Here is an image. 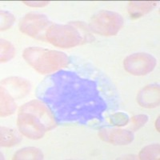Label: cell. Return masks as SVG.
<instances>
[{"label":"cell","mask_w":160,"mask_h":160,"mask_svg":"<svg viewBox=\"0 0 160 160\" xmlns=\"http://www.w3.org/2000/svg\"><path fill=\"white\" fill-rule=\"evenodd\" d=\"M25 61L40 74L47 75L68 67L70 58L65 53L42 48H28L22 53Z\"/></svg>","instance_id":"1"},{"label":"cell","mask_w":160,"mask_h":160,"mask_svg":"<svg viewBox=\"0 0 160 160\" xmlns=\"http://www.w3.org/2000/svg\"><path fill=\"white\" fill-rule=\"evenodd\" d=\"M79 25L52 24L45 35L46 41L60 48H71L85 42L86 37L79 30Z\"/></svg>","instance_id":"2"},{"label":"cell","mask_w":160,"mask_h":160,"mask_svg":"<svg viewBox=\"0 0 160 160\" xmlns=\"http://www.w3.org/2000/svg\"><path fill=\"white\" fill-rule=\"evenodd\" d=\"M124 20L118 13L100 11L91 18L89 28L93 32L102 36H113L123 27Z\"/></svg>","instance_id":"3"},{"label":"cell","mask_w":160,"mask_h":160,"mask_svg":"<svg viewBox=\"0 0 160 160\" xmlns=\"http://www.w3.org/2000/svg\"><path fill=\"white\" fill-rule=\"evenodd\" d=\"M51 25V22L45 15L29 13L20 20L18 27L23 34L37 39L46 40V32Z\"/></svg>","instance_id":"4"},{"label":"cell","mask_w":160,"mask_h":160,"mask_svg":"<svg viewBox=\"0 0 160 160\" xmlns=\"http://www.w3.org/2000/svg\"><path fill=\"white\" fill-rule=\"evenodd\" d=\"M157 60L148 53L139 52L129 55L124 59V68L128 73L136 76L149 74L155 69Z\"/></svg>","instance_id":"5"},{"label":"cell","mask_w":160,"mask_h":160,"mask_svg":"<svg viewBox=\"0 0 160 160\" xmlns=\"http://www.w3.org/2000/svg\"><path fill=\"white\" fill-rule=\"evenodd\" d=\"M17 124L20 132L31 139H40L48 131L38 117L27 111H18Z\"/></svg>","instance_id":"6"},{"label":"cell","mask_w":160,"mask_h":160,"mask_svg":"<svg viewBox=\"0 0 160 160\" xmlns=\"http://www.w3.org/2000/svg\"><path fill=\"white\" fill-rule=\"evenodd\" d=\"M19 111H27L35 115L42 121L48 131L52 130L56 126L55 115H53L52 111L48 106L39 100L35 99L27 102L20 108Z\"/></svg>","instance_id":"7"},{"label":"cell","mask_w":160,"mask_h":160,"mask_svg":"<svg viewBox=\"0 0 160 160\" xmlns=\"http://www.w3.org/2000/svg\"><path fill=\"white\" fill-rule=\"evenodd\" d=\"M98 136L102 141L113 145H128L134 140L131 131L117 128H102L98 131Z\"/></svg>","instance_id":"8"},{"label":"cell","mask_w":160,"mask_h":160,"mask_svg":"<svg viewBox=\"0 0 160 160\" xmlns=\"http://www.w3.org/2000/svg\"><path fill=\"white\" fill-rule=\"evenodd\" d=\"M1 87L14 98H22L28 95L31 91L30 82L19 77H10L2 79Z\"/></svg>","instance_id":"9"},{"label":"cell","mask_w":160,"mask_h":160,"mask_svg":"<svg viewBox=\"0 0 160 160\" xmlns=\"http://www.w3.org/2000/svg\"><path fill=\"white\" fill-rule=\"evenodd\" d=\"M159 85L151 84L142 88L137 95V102L145 108H154L159 105Z\"/></svg>","instance_id":"10"},{"label":"cell","mask_w":160,"mask_h":160,"mask_svg":"<svg viewBox=\"0 0 160 160\" xmlns=\"http://www.w3.org/2000/svg\"><path fill=\"white\" fill-rule=\"evenodd\" d=\"M158 3L156 1H131L128 2V11L131 18H138L153 11Z\"/></svg>","instance_id":"11"},{"label":"cell","mask_w":160,"mask_h":160,"mask_svg":"<svg viewBox=\"0 0 160 160\" xmlns=\"http://www.w3.org/2000/svg\"><path fill=\"white\" fill-rule=\"evenodd\" d=\"M22 140V136L15 129L8 128H1L0 143L4 148H11L19 143Z\"/></svg>","instance_id":"12"},{"label":"cell","mask_w":160,"mask_h":160,"mask_svg":"<svg viewBox=\"0 0 160 160\" xmlns=\"http://www.w3.org/2000/svg\"><path fill=\"white\" fill-rule=\"evenodd\" d=\"M16 108L15 98L1 87V117H7L14 114L16 111Z\"/></svg>","instance_id":"13"},{"label":"cell","mask_w":160,"mask_h":160,"mask_svg":"<svg viewBox=\"0 0 160 160\" xmlns=\"http://www.w3.org/2000/svg\"><path fill=\"white\" fill-rule=\"evenodd\" d=\"M43 154L42 151L36 148H25L17 151L13 159H42Z\"/></svg>","instance_id":"14"},{"label":"cell","mask_w":160,"mask_h":160,"mask_svg":"<svg viewBox=\"0 0 160 160\" xmlns=\"http://www.w3.org/2000/svg\"><path fill=\"white\" fill-rule=\"evenodd\" d=\"M160 146L158 143L151 144L142 148L138 154V158L142 160L159 159Z\"/></svg>","instance_id":"15"},{"label":"cell","mask_w":160,"mask_h":160,"mask_svg":"<svg viewBox=\"0 0 160 160\" xmlns=\"http://www.w3.org/2000/svg\"><path fill=\"white\" fill-rule=\"evenodd\" d=\"M15 55V47L8 40L1 39V55H0L1 62H8L11 58H14Z\"/></svg>","instance_id":"16"},{"label":"cell","mask_w":160,"mask_h":160,"mask_svg":"<svg viewBox=\"0 0 160 160\" xmlns=\"http://www.w3.org/2000/svg\"><path fill=\"white\" fill-rule=\"evenodd\" d=\"M108 120L111 125L116 127H123L128 125L130 121V118L126 113L116 112L111 115L108 118Z\"/></svg>","instance_id":"17"},{"label":"cell","mask_w":160,"mask_h":160,"mask_svg":"<svg viewBox=\"0 0 160 160\" xmlns=\"http://www.w3.org/2000/svg\"><path fill=\"white\" fill-rule=\"evenodd\" d=\"M1 15V31H6L11 28V26L14 24L15 21V16L7 11H1L0 12Z\"/></svg>","instance_id":"18"},{"label":"cell","mask_w":160,"mask_h":160,"mask_svg":"<svg viewBox=\"0 0 160 160\" xmlns=\"http://www.w3.org/2000/svg\"><path fill=\"white\" fill-rule=\"evenodd\" d=\"M148 116L147 115H138L133 116L131 122L133 124V131H137L143 127L148 121Z\"/></svg>","instance_id":"19"},{"label":"cell","mask_w":160,"mask_h":160,"mask_svg":"<svg viewBox=\"0 0 160 160\" xmlns=\"http://www.w3.org/2000/svg\"><path fill=\"white\" fill-rule=\"evenodd\" d=\"M22 2L26 5L33 7V8H41V7H44L49 4V2L48 1H23Z\"/></svg>","instance_id":"20"},{"label":"cell","mask_w":160,"mask_h":160,"mask_svg":"<svg viewBox=\"0 0 160 160\" xmlns=\"http://www.w3.org/2000/svg\"><path fill=\"white\" fill-rule=\"evenodd\" d=\"M155 128H156L157 131H158V132H159V131H160L159 130V116L157 118L156 121H155Z\"/></svg>","instance_id":"21"}]
</instances>
